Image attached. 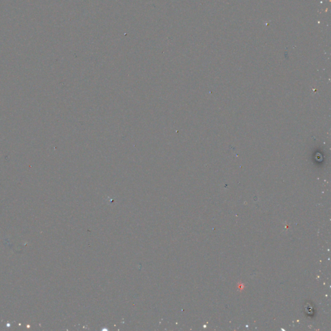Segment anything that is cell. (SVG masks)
<instances>
[]
</instances>
